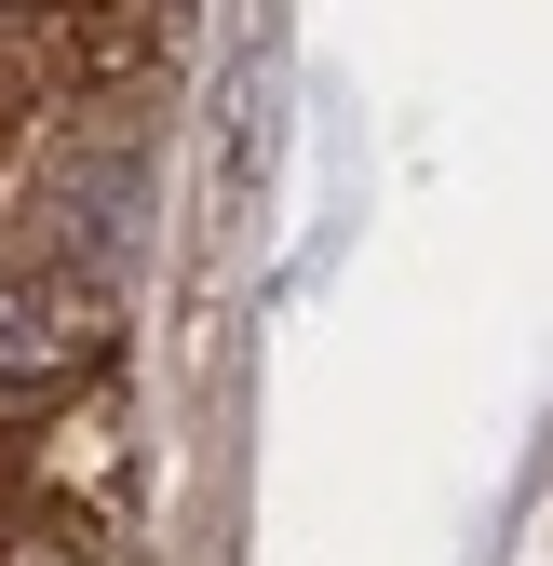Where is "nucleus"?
<instances>
[{"instance_id":"f257e3e1","label":"nucleus","mask_w":553,"mask_h":566,"mask_svg":"<svg viewBox=\"0 0 553 566\" xmlns=\"http://www.w3.org/2000/svg\"><path fill=\"white\" fill-rule=\"evenodd\" d=\"M135 217H149V149H135L122 122H82V135H54L41 149V176H28V256H54L67 283H122V256H135Z\"/></svg>"},{"instance_id":"7ed1b4c3","label":"nucleus","mask_w":553,"mask_h":566,"mask_svg":"<svg viewBox=\"0 0 553 566\" xmlns=\"http://www.w3.org/2000/svg\"><path fill=\"white\" fill-rule=\"evenodd\" d=\"M0 566H95L82 539H54V526H14V539H0Z\"/></svg>"},{"instance_id":"f03ea898","label":"nucleus","mask_w":553,"mask_h":566,"mask_svg":"<svg viewBox=\"0 0 553 566\" xmlns=\"http://www.w3.org/2000/svg\"><path fill=\"white\" fill-rule=\"evenodd\" d=\"M108 365V297L67 283L54 256H0V432H41L95 391Z\"/></svg>"}]
</instances>
